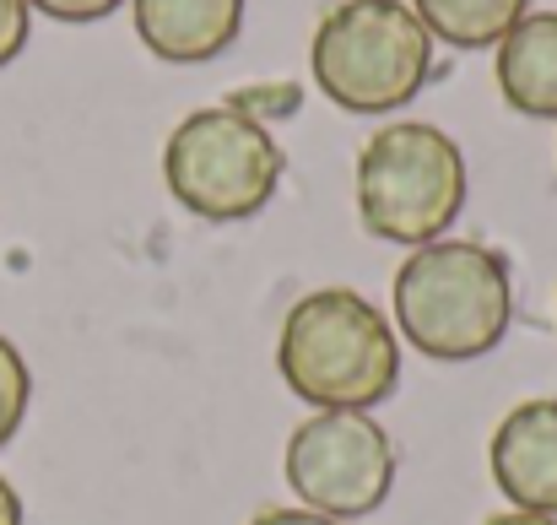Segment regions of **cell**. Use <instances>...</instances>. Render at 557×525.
I'll return each mask as SVG.
<instances>
[{"mask_svg": "<svg viewBox=\"0 0 557 525\" xmlns=\"http://www.w3.org/2000/svg\"><path fill=\"white\" fill-rule=\"evenodd\" d=\"M515 277L509 260L471 239H433L395 271V326L422 357L466 363L509 337Z\"/></svg>", "mask_w": 557, "mask_h": 525, "instance_id": "6da1fadb", "label": "cell"}, {"mask_svg": "<svg viewBox=\"0 0 557 525\" xmlns=\"http://www.w3.org/2000/svg\"><path fill=\"white\" fill-rule=\"evenodd\" d=\"M276 368L320 412H369L400 379V342L363 293L314 288L282 320Z\"/></svg>", "mask_w": 557, "mask_h": 525, "instance_id": "7a4b0ae2", "label": "cell"}, {"mask_svg": "<svg viewBox=\"0 0 557 525\" xmlns=\"http://www.w3.org/2000/svg\"><path fill=\"white\" fill-rule=\"evenodd\" d=\"M309 65L336 109L389 114L422 93L433 71V33L406 0H342L320 16Z\"/></svg>", "mask_w": 557, "mask_h": 525, "instance_id": "3957f363", "label": "cell"}, {"mask_svg": "<svg viewBox=\"0 0 557 525\" xmlns=\"http://www.w3.org/2000/svg\"><path fill=\"white\" fill-rule=\"evenodd\" d=\"M466 152L449 131L422 120L379 125L358 152V211L384 244L422 249L466 211Z\"/></svg>", "mask_w": 557, "mask_h": 525, "instance_id": "277c9868", "label": "cell"}, {"mask_svg": "<svg viewBox=\"0 0 557 525\" xmlns=\"http://www.w3.org/2000/svg\"><path fill=\"white\" fill-rule=\"evenodd\" d=\"M282 169L287 158L276 136L233 103L185 114L163 147V179L174 200L206 222H244L265 211L282 184Z\"/></svg>", "mask_w": 557, "mask_h": 525, "instance_id": "5b68a950", "label": "cell"}, {"mask_svg": "<svg viewBox=\"0 0 557 525\" xmlns=\"http://www.w3.org/2000/svg\"><path fill=\"white\" fill-rule=\"evenodd\" d=\"M293 499L331 521H363L395 488V444L369 412H314L282 450Z\"/></svg>", "mask_w": 557, "mask_h": 525, "instance_id": "8992f818", "label": "cell"}, {"mask_svg": "<svg viewBox=\"0 0 557 525\" xmlns=\"http://www.w3.org/2000/svg\"><path fill=\"white\" fill-rule=\"evenodd\" d=\"M487 461H493L498 493L515 510L557 521V401H547V395L520 401L498 423Z\"/></svg>", "mask_w": 557, "mask_h": 525, "instance_id": "52a82bcc", "label": "cell"}, {"mask_svg": "<svg viewBox=\"0 0 557 525\" xmlns=\"http://www.w3.org/2000/svg\"><path fill=\"white\" fill-rule=\"evenodd\" d=\"M136 38L169 65H206L244 33V0H131Z\"/></svg>", "mask_w": 557, "mask_h": 525, "instance_id": "ba28073f", "label": "cell"}, {"mask_svg": "<svg viewBox=\"0 0 557 525\" xmlns=\"http://www.w3.org/2000/svg\"><path fill=\"white\" fill-rule=\"evenodd\" d=\"M498 93L525 120H557V11H525L498 38Z\"/></svg>", "mask_w": 557, "mask_h": 525, "instance_id": "9c48e42d", "label": "cell"}, {"mask_svg": "<svg viewBox=\"0 0 557 525\" xmlns=\"http://www.w3.org/2000/svg\"><path fill=\"white\" fill-rule=\"evenodd\" d=\"M422 27L455 49H498V38L531 11V0H411Z\"/></svg>", "mask_w": 557, "mask_h": 525, "instance_id": "30bf717a", "label": "cell"}, {"mask_svg": "<svg viewBox=\"0 0 557 525\" xmlns=\"http://www.w3.org/2000/svg\"><path fill=\"white\" fill-rule=\"evenodd\" d=\"M27 401H33L27 357L16 352V342L0 337V450L16 439V428H22V417H27Z\"/></svg>", "mask_w": 557, "mask_h": 525, "instance_id": "8fae6325", "label": "cell"}, {"mask_svg": "<svg viewBox=\"0 0 557 525\" xmlns=\"http://www.w3.org/2000/svg\"><path fill=\"white\" fill-rule=\"evenodd\" d=\"M27 22H33V5H27V0H0V71L22 54Z\"/></svg>", "mask_w": 557, "mask_h": 525, "instance_id": "7c38bea8", "label": "cell"}, {"mask_svg": "<svg viewBox=\"0 0 557 525\" xmlns=\"http://www.w3.org/2000/svg\"><path fill=\"white\" fill-rule=\"evenodd\" d=\"M27 5L54 22H103L109 11H120V0H27Z\"/></svg>", "mask_w": 557, "mask_h": 525, "instance_id": "4fadbf2b", "label": "cell"}, {"mask_svg": "<svg viewBox=\"0 0 557 525\" xmlns=\"http://www.w3.org/2000/svg\"><path fill=\"white\" fill-rule=\"evenodd\" d=\"M249 525H342V521L314 515V510H265V515H255Z\"/></svg>", "mask_w": 557, "mask_h": 525, "instance_id": "5bb4252c", "label": "cell"}, {"mask_svg": "<svg viewBox=\"0 0 557 525\" xmlns=\"http://www.w3.org/2000/svg\"><path fill=\"white\" fill-rule=\"evenodd\" d=\"M0 525H22V499L5 477H0Z\"/></svg>", "mask_w": 557, "mask_h": 525, "instance_id": "9a60e30c", "label": "cell"}, {"mask_svg": "<svg viewBox=\"0 0 557 525\" xmlns=\"http://www.w3.org/2000/svg\"><path fill=\"white\" fill-rule=\"evenodd\" d=\"M487 525H557V521H547V515H525V510H509V515H493Z\"/></svg>", "mask_w": 557, "mask_h": 525, "instance_id": "2e32d148", "label": "cell"}]
</instances>
